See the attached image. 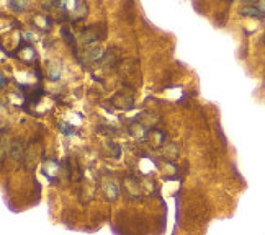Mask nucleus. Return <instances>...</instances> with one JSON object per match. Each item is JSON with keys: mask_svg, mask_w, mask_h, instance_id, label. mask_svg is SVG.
Listing matches in <instances>:
<instances>
[{"mask_svg": "<svg viewBox=\"0 0 265 235\" xmlns=\"http://www.w3.org/2000/svg\"><path fill=\"white\" fill-rule=\"evenodd\" d=\"M241 13L245 17H254V18H262L264 17V12L260 10L259 7H255V5H245L241 8Z\"/></svg>", "mask_w": 265, "mask_h": 235, "instance_id": "obj_1", "label": "nucleus"}, {"mask_svg": "<svg viewBox=\"0 0 265 235\" xmlns=\"http://www.w3.org/2000/svg\"><path fill=\"white\" fill-rule=\"evenodd\" d=\"M82 41L85 44H92V43H95V41H99V38L100 35L99 33H95L94 30H85V31H82Z\"/></svg>", "mask_w": 265, "mask_h": 235, "instance_id": "obj_2", "label": "nucleus"}, {"mask_svg": "<svg viewBox=\"0 0 265 235\" xmlns=\"http://www.w3.org/2000/svg\"><path fill=\"white\" fill-rule=\"evenodd\" d=\"M21 154H23V147H21V144H20V140H13V145H12V158L13 160H20L21 158Z\"/></svg>", "mask_w": 265, "mask_h": 235, "instance_id": "obj_3", "label": "nucleus"}, {"mask_svg": "<svg viewBox=\"0 0 265 235\" xmlns=\"http://www.w3.org/2000/svg\"><path fill=\"white\" fill-rule=\"evenodd\" d=\"M259 8L265 13V2H260V3H259Z\"/></svg>", "mask_w": 265, "mask_h": 235, "instance_id": "obj_4", "label": "nucleus"}, {"mask_svg": "<svg viewBox=\"0 0 265 235\" xmlns=\"http://www.w3.org/2000/svg\"><path fill=\"white\" fill-rule=\"evenodd\" d=\"M2 87H5V74H2Z\"/></svg>", "mask_w": 265, "mask_h": 235, "instance_id": "obj_5", "label": "nucleus"}, {"mask_svg": "<svg viewBox=\"0 0 265 235\" xmlns=\"http://www.w3.org/2000/svg\"><path fill=\"white\" fill-rule=\"evenodd\" d=\"M262 41H264V44H265V35H264V38H262Z\"/></svg>", "mask_w": 265, "mask_h": 235, "instance_id": "obj_6", "label": "nucleus"}]
</instances>
